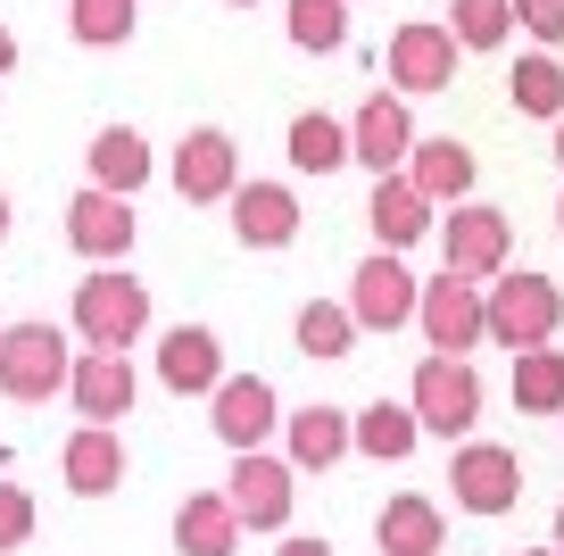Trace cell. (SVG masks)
I'll use <instances>...</instances> for the list:
<instances>
[{
  "label": "cell",
  "mask_w": 564,
  "mask_h": 556,
  "mask_svg": "<svg viewBox=\"0 0 564 556\" xmlns=\"http://www.w3.org/2000/svg\"><path fill=\"white\" fill-rule=\"evenodd\" d=\"M75 332H84V349H108V357H124V349L150 332V282L117 275V266L84 275V282H75Z\"/></svg>",
  "instance_id": "6da1fadb"
},
{
  "label": "cell",
  "mask_w": 564,
  "mask_h": 556,
  "mask_svg": "<svg viewBox=\"0 0 564 556\" xmlns=\"http://www.w3.org/2000/svg\"><path fill=\"white\" fill-rule=\"evenodd\" d=\"M481 299H490V341L514 349V357H523V349H547L556 324H564V291L547 275H498Z\"/></svg>",
  "instance_id": "7a4b0ae2"
},
{
  "label": "cell",
  "mask_w": 564,
  "mask_h": 556,
  "mask_svg": "<svg viewBox=\"0 0 564 556\" xmlns=\"http://www.w3.org/2000/svg\"><path fill=\"white\" fill-rule=\"evenodd\" d=\"M67 374H75V357L58 341V324H9L0 332V399H18V407L58 399Z\"/></svg>",
  "instance_id": "3957f363"
},
{
  "label": "cell",
  "mask_w": 564,
  "mask_h": 556,
  "mask_svg": "<svg viewBox=\"0 0 564 556\" xmlns=\"http://www.w3.org/2000/svg\"><path fill=\"white\" fill-rule=\"evenodd\" d=\"M441 258H448V275H457V282H481V291H490V282L507 275V258H514L507 209H490V200H465V209L441 225Z\"/></svg>",
  "instance_id": "277c9868"
},
{
  "label": "cell",
  "mask_w": 564,
  "mask_h": 556,
  "mask_svg": "<svg viewBox=\"0 0 564 556\" xmlns=\"http://www.w3.org/2000/svg\"><path fill=\"white\" fill-rule=\"evenodd\" d=\"M406 407H415L423 432H448V440H457V432H474V424H481V374L465 357H423Z\"/></svg>",
  "instance_id": "5b68a950"
},
{
  "label": "cell",
  "mask_w": 564,
  "mask_h": 556,
  "mask_svg": "<svg viewBox=\"0 0 564 556\" xmlns=\"http://www.w3.org/2000/svg\"><path fill=\"white\" fill-rule=\"evenodd\" d=\"M423 341H432V357H465L474 341H490V299H481V282H423V308H415Z\"/></svg>",
  "instance_id": "8992f818"
},
{
  "label": "cell",
  "mask_w": 564,
  "mask_h": 556,
  "mask_svg": "<svg viewBox=\"0 0 564 556\" xmlns=\"http://www.w3.org/2000/svg\"><path fill=\"white\" fill-rule=\"evenodd\" d=\"M415 308H423V282L406 275L390 249H373V258L349 275V316H357V332H399V324H415Z\"/></svg>",
  "instance_id": "52a82bcc"
},
{
  "label": "cell",
  "mask_w": 564,
  "mask_h": 556,
  "mask_svg": "<svg viewBox=\"0 0 564 556\" xmlns=\"http://www.w3.org/2000/svg\"><path fill=\"white\" fill-rule=\"evenodd\" d=\"M448 490H457L465 515H507V506L523 499V466H514V449H498V440H465V449L448 457Z\"/></svg>",
  "instance_id": "ba28073f"
},
{
  "label": "cell",
  "mask_w": 564,
  "mask_h": 556,
  "mask_svg": "<svg viewBox=\"0 0 564 556\" xmlns=\"http://www.w3.org/2000/svg\"><path fill=\"white\" fill-rule=\"evenodd\" d=\"M390 84L399 92H448L457 84V34H448V18H406L390 34Z\"/></svg>",
  "instance_id": "9c48e42d"
},
{
  "label": "cell",
  "mask_w": 564,
  "mask_h": 556,
  "mask_svg": "<svg viewBox=\"0 0 564 556\" xmlns=\"http://www.w3.org/2000/svg\"><path fill=\"white\" fill-rule=\"evenodd\" d=\"M291 499H300V490H291V466H282V457H232V473H225V506L232 515H241V532H282V523H291Z\"/></svg>",
  "instance_id": "30bf717a"
},
{
  "label": "cell",
  "mask_w": 564,
  "mask_h": 556,
  "mask_svg": "<svg viewBox=\"0 0 564 556\" xmlns=\"http://www.w3.org/2000/svg\"><path fill=\"white\" fill-rule=\"evenodd\" d=\"M208 424H216V440H225L232 457H258V449H265V432L282 424L274 383H265V374H225V391L208 399Z\"/></svg>",
  "instance_id": "8fae6325"
},
{
  "label": "cell",
  "mask_w": 564,
  "mask_h": 556,
  "mask_svg": "<svg viewBox=\"0 0 564 556\" xmlns=\"http://www.w3.org/2000/svg\"><path fill=\"white\" fill-rule=\"evenodd\" d=\"M175 192L192 200H232L241 192V150H232L225 125H192V133L175 141Z\"/></svg>",
  "instance_id": "7c38bea8"
},
{
  "label": "cell",
  "mask_w": 564,
  "mask_h": 556,
  "mask_svg": "<svg viewBox=\"0 0 564 556\" xmlns=\"http://www.w3.org/2000/svg\"><path fill=\"white\" fill-rule=\"evenodd\" d=\"M349 158H357V167H373V183L415 158V117H406L399 92H373V100L349 117Z\"/></svg>",
  "instance_id": "4fadbf2b"
},
{
  "label": "cell",
  "mask_w": 564,
  "mask_h": 556,
  "mask_svg": "<svg viewBox=\"0 0 564 556\" xmlns=\"http://www.w3.org/2000/svg\"><path fill=\"white\" fill-rule=\"evenodd\" d=\"M67 399H75L84 424H108V432H117V416H133V365L108 357V349H84L75 374H67Z\"/></svg>",
  "instance_id": "5bb4252c"
},
{
  "label": "cell",
  "mask_w": 564,
  "mask_h": 556,
  "mask_svg": "<svg viewBox=\"0 0 564 556\" xmlns=\"http://www.w3.org/2000/svg\"><path fill=\"white\" fill-rule=\"evenodd\" d=\"M159 374H166V391H183V399H192V391H225V341H216L208 324H175L159 341Z\"/></svg>",
  "instance_id": "9a60e30c"
},
{
  "label": "cell",
  "mask_w": 564,
  "mask_h": 556,
  "mask_svg": "<svg viewBox=\"0 0 564 556\" xmlns=\"http://www.w3.org/2000/svg\"><path fill=\"white\" fill-rule=\"evenodd\" d=\"M67 242L84 249V258H124V249H133V200H117V192H75V200H67Z\"/></svg>",
  "instance_id": "2e32d148"
},
{
  "label": "cell",
  "mask_w": 564,
  "mask_h": 556,
  "mask_svg": "<svg viewBox=\"0 0 564 556\" xmlns=\"http://www.w3.org/2000/svg\"><path fill=\"white\" fill-rule=\"evenodd\" d=\"M232 233L249 249H291L300 242V200L282 192V183H241L232 192Z\"/></svg>",
  "instance_id": "e0dca14e"
},
{
  "label": "cell",
  "mask_w": 564,
  "mask_h": 556,
  "mask_svg": "<svg viewBox=\"0 0 564 556\" xmlns=\"http://www.w3.org/2000/svg\"><path fill=\"white\" fill-rule=\"evenodd\" d=\"M366 225H373V242L399 258V249H415L423 233H432V200H423L406 174H382V183H373V200H366Z\"/></svg>",
  "instance_id": "ac0fdd59"
},
{
  "label": "cell",
  "mask_w": 564,
  "mask_h": 556,
  "mask_svg": "<svg viewBox=\"0 0 564 556\" xmlns=\"http://www.w3.org/2000/svg\"><path fill=\"white\" fill-rule=\"evenodd\" d=\"M406 183H415L432 209H465V192H474V150H465L457 133H441V141H415V158H406Z\"/></svg>",
  "instance_id": "d6986e66"
},
{
  "label": "cell",
  "mask_w": 564,
  "mask_h": 556,
  "mask_svg": "<svg viewBox=\"0 0 564 556\" xmlns=\"http://www.w3.org/2000/svg\"><path fill=\"white\" fill-rule=\"evenodd\" d=\"M349 449H357V416H340V407H300L291 416V473H333Z\"/></svg>",
  "instance_id": "ffe728a7"
},
{
  "label": "cell",
  "mask_w": 564,
  "mask_h": 556,
  "mask_svg": "<svg viewBox=\"0 0 564 556\" xmlns=\"http://www.w3.org/2000/svg\"><path fill=\"white\" fill-rule=\"evenodd\" d=\"M58 473H67L75 499H108V490L124 482V440L108 432V424H84V432L67 440V457H58Z\"/></svg>",
  "instance_id": "44dd1931"
},
{
  "label": "cell",
  "mask_w": 564,
  "mask_h": 556,
  "mask_svg": "<svg viewBox=\"0 0 564 556\" xmlns=\"http://www.w3.org/2000/svg\"><path fill=\"white\" fill-rule=\"evenodd\" d=\"M441 532H448L441 506L415 499V490H399V499L373 515V548H382V556H441Z\"/></svg>",
  "instance_id": "7402d4cb"
},
{
  "label": "cell",
  "mask_w": 564,
  "mask_h": 556,
  "mask_svg": "<svg viewBox=\"0 0 564 556\" xmlns=\"http://www.w3.org/2000/svg\"><path fill=\"white\" fill-rule=\"evenodd\" d=\"M175 548L183 556H232L241 548V515L225 506V490H192L175 506Z\"/></svg>",
  "instance_id": "603a6c76"
},
{
  "label": "cell",
  "mask_w": 564,
  "mask_h": 556,
  "mask_svg": "<svg viewBox=\"0 0 564 556\" xmlns=\"http://www.w3.org/2000/svg\"><path fill=\"white\" fill-rule=\"evenodd\" d=\"M141 183H150V141H141L133 125H100V133H91V192L133 200Z\"/></svg>",
  "instance_id": "cb8c5ba5"
},
{
  "label": "cell",
  "mask_w": 564,
  "mask_h": 556,
  "mask_svg": "<svg viewBox=\"0 0 564 556\" xmlns=\"http://www.w3.org/2000/svg\"><path fill=\"white\" fill-rule=\"evenodd\" d=\"M415 440H423V424H415V407H406V399H373L366 416H357V449H366L373 466L415 457Z\"/></svg>",
  "instance_id": "d4e9b609"
},
{
  "label": "cell",
  "mask_w": 564,
  "mask_h": 556,
  "mask_svg": "<svg viewBox=\"0 0 564 556\" xmlns=\"http://www.w3.org/2000/svg\"><path fill=\"white\" fill-rule=\"evenodd\" d=\"M507 92H514V108H523V117L564 125V58H556V51H531V58H514Z\"/></svg>",
  "instance_id": "484cf974"
},
{
  "label": "cell",
  "mask_w": 564,
  "mask_h": 556,
  "mask_svg": "<svg viewBox=\"0 0 564 556\" xmlns=\"http://www.w3.org/2000/svg\"><path fill=\"white\" fill-rule=\"evenodd\" d=\"M291 167H300V174H333V167H349V125L324 117V108L291 117Z\"/></svg>",
  "instance_id": "4316f807"
},
{
  "label": "cell",
  "mask_w": 564,
  "mask_h": 556,
  "mask_svg": "<svg viewBox=\"0 0 564 556\" xmlns=\"http://www.w3.org/2000/svg\"><path fill=\"white\" fill-rule=\"evenodd\" d=\"M514 407L523 416H564V349H523L514 357Z\"/></svg>",
  "instance_id": "83f0119b"
},
{
  "label": "cell",
  "mask_w": 564,
  "mask_h": 556,
  "mask_svg": "<svg viewBox=\"0 0 564 556\" xmlns=\"http://www.w3.org/2000/svg\"><path fill=\"white\" fill-rule=\"evenodd\" d=\"M291 332H300V357H349V349H357V316H349V299H307Z\"/></svg>",
  "instance_id": "f1b7e54d"
},
{
  "label": "cell",
  "mask_w": 564,
  "mask_h": 556,
  "mask_svg": "<svg viewBox=\"0 0 564 556\" xmlns=\"http://www.w3.org/2000/svg\"><path fill=\"white\" fill-rule=\"evenodd\" d=\"M448 34H457V51H498V42L514 34V0H457V9H448Z\"/></svg>",
  "instance_id": "f546056e"
},
{
  "label": "cell",
  "mask_w": 564,
  "mask_h": 556,
  "mask_svg": "<svg viewBox=\"0 0 564 556\" xmlns=\"http://www.w3.org/2000/svg\"><path fill=\"white\" fill-rule=\"evenodd\" d=\"M67 25L91 51H117V42H133V0H67Z\"/></svg>",
  "instance_id": "4dcf8cb0"
},
{
  "label": "cell",
  "mask_w": 564,
  "mask_h": 556,
  "mask_svg": "<svg viewBox=\"0 0 564 556\" xmlns=\"http://www.w3.org/2000/svg\"><path fill=\"white\" fill-rule=\"evenodd\" d=\"M291 42L300 51H340L349 42V0H291Z\"/></svg>",
  "instance_id": "1f68e13d"
},
{
  "label": "cell",
  "mask_w": 564,
  "mask_h": 556,
  "mask_svg": "<svg viewBox=\"0 0 564 556\" xmlns=\"http://www.w3.org/2000/svg\"><path fill=\"white\" fill-rule=\"evenodd\" d=\"M34 539V499L18 482H0V548H25Z\"/></svg>",
  "instance_id": "d6a6232c"
},
{
  "label": "cell",
  "mask_w": 564,
  "mask_h": 556,
  "mask_svg": "<svg viewBox=\"0 0 564 556\" xmlns=\"http://www.w3.org/2000/svg\"><path fill=\"white\" fill-rule=\"evenodd\" d=\"M514 18H523L540 42H564V0H514Z\"/></svg>",
  "instance_id": "836d02e7"
},
{
  "label": "cell",
  "mask_w": 564,
  "mask_h": 556,
  "mask_svg": "<svg viewBox=\"0 0 564 556\" xmlns=\"http://www.w3.org/2000/svg\"><path fill=\"white\" fill-rule=\"evenodd\" d=\"M274 556H333V539H282Z\"/></svg>",
  "instance_id": "e575fe53"
},
{
  "label": "cell",
  "mask_w": 564,
  "mask_h": 556,
  "mask_svg": "<svg viewBox=\"0 0 564 556\" xmlns=\"http://www.w3.org/2000/svg\"><path fill=\"white\" fill-rule=\"evenodd\" d=\"M18 67V34H9V25H0V75Z\"/></svg>",
  "instance_id": "d590c367"
},
{
  "label": "cell",
  "mask_w": 564,
  "mask_h": 556,
  "mask_svg": "<svg viewBox=\"0 0 564 556\" xmlns=\"http://www.w3.org/2000/svg\"><path fill=\"white\" fill-rule=\"evenodd\" d=\"M0 242H9V192H0Z\"/></svg>",
  "instance_id": "8d00e7d4"
},
{
  "label": "cell",
  "mask_w": 564,
  "mask_h": 556,
  "mask_svg": "<svg viewBox=\"0 0 564 556\" xmlns=\"http://www.w3.org/2000/svg\"><path fill=\"white\" fill-rule=\"evenodd\" d=\"M556 556H564V506H556Z\"/></svg>",
  "instance_id": "74e56055"
},
{
  "label": "cell",
  "mask_w": 564,
  "mask_h": 556,
  "mask_svg": "<svg viewBox=\"0 0 564 556\" xmlns=\"http://www.w3.org/2000/svg\"><path fill=\"white\" fill-rule=\"evenodd\" d=\"M523 556H556V548H523Z\"/></svg>",
  "instance_id": "f35d334b"
},
{
  "label": "cell",
  "mask_w": 564,
  "mask_h": 556,
  "mask_svg": "<svg viewBox=\"0 0 564 556\" xmlns=\"http://www.w3.org/2000/svg\"><path fill=\"white\" fill-rule=\"evenodd\" d=\"M556 158H564V125H556Z\"/></svg>",
  "instance_id": "ab89813d"
},
{
  "label": "cell",
  "mask_w": 564,
  "mask_h": 556,
  "mask_svg": "<svg viewBox=\"0 0 564 556\" xmlns=\"http://www.w3.org/2000/svg\"><path fill=\"white\" fill-rule=\"evenodd\" d=\"M232 9H258V0H232Z\"/></svg>",
  "instance_id": "60d3db41"
},
{
  "label": "cell",
  "mask_w": 564,
  "mask_h": 556,
  "mask_svg": "<svg viewBox=\"0 0 564 556\" xmlns=\"http://www.w3.org/2000/svg\"><path fill=\"white\" fill-rule=\"evenodd\" d=\"M0 332H9V324H0Z\"/></svg>",
  "instance_id": "b9f144b4"
},
{
  "label": "cell",
  "mask_w": 564,
  "mask_h": 556,
  "mask_svg": "<svg viewBox=\"0 0 564 556\" xmlns=\"http://www.w3.org/2000/svg\"><path fill=\"white\" fill-rule=\"evenodd\" d=\"M556 216H564V209H556Z\"/></svg>",
  "instance_id": "7bdbcfd3"
}]
</instances>
